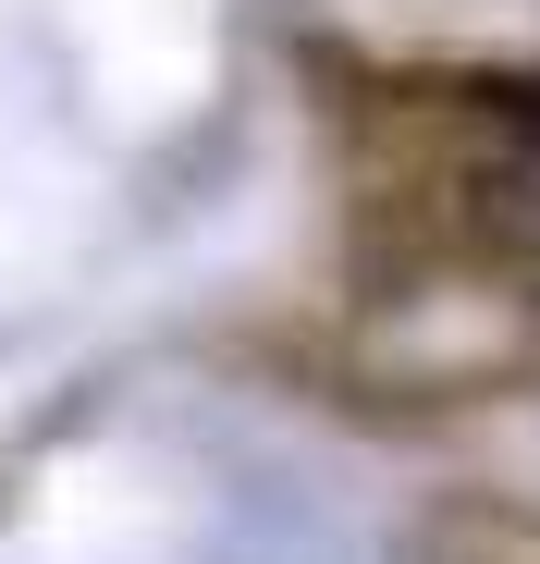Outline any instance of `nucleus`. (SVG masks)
<instances>
[{"instance_id":"obj_1","label":"nucleus","mask_w":540,"mask_h":564,"mask_svg":"<svg viewBox=\"0 0 540 564\" xmlns=\"http://www.w3.org/2000/svg\"><path fill=\"white\" fill-rule=\"evenodd\" d=\"M393 564H540V503H516V491H430L406 516Z\"/></svg>"}]
</instances>
